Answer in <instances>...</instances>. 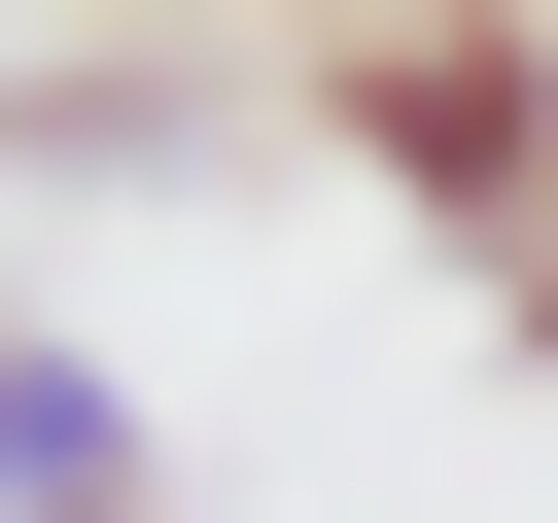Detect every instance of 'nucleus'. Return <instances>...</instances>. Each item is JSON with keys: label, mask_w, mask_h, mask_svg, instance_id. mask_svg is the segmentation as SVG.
<instances>
[{"label": "nucleus", "mask_w": 558, "mask_h": 523, "mask_svg": "<svg viewBox=\"0 0 558 523\" xmlns=\"http://www.w3.org/2000/svg\"><path fill=\"white\" fill-rule=\"evenodd\" d=\"M314 139H349L418 244H523V209H558V0H349V35H314Z\"/></svg>", "instance_id": "1"}, {"label": "nucleus", "mask_w": 558, "mask_h": 523, "mask_svg": "<svg viewBox=\"0 0 558 523\" xmlns=\"http://www.w3.org/2000/svg\"><path fill=\"white\" fill-rule=\"evenodd\" d=\"M0 523H174V453H140V384L0 279Z\"/></svg>", "instance_id": "2"}, {"label": "nucleus", "mask_w": 558, "mask_h": 523, "mask_svg": "<svg viewBox=\"0 0 558 523\" xmlns=\"http://www.w3.org/2000/svg\"><path fill=\"white\" fill-rule=\"evenodd\" d=\"M0 139H35V105H0Z\"/></svg>", "instance_id": "4"}, {"label": "nucleus", "mask_w": 558, "mask_h": 523, "mask_svg": "<svg viewBox=\"0 0 558 523\" xmlns=\"http://www.w3.org/2000/svg\"><path fill=\"white\" fill-rule=\"evenodd\" d=\"M488 349H523V384H558V209H523V244H488Z\"/></svg>", "instance_id": "3"}]
</instances>
